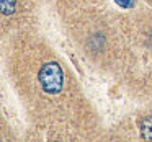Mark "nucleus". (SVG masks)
Instances as JSON below:
<instances>
[{
    "instance_id": "2",
    "label": "nucleus",
    "mask_w": 152,
    "mask_h": 142,
    "mask_svg": "<svg viewBox=\"0 0 152 142\" xmlns=\"http://www.w3.org/2000/svg\"><path fill=\"white\" fill-rule=\"evenodd\" d=\"M139 129H141V135L145 141H152V116H147L141 121L139 124Z\"/></svg>"
},
{
    "instance_id": "3",
    "label": "nucleus",
    "mask_w": 152,
    "mask_h": 142,
    "mask_svg": "<svg viewBox=\"0 0 152 142\" xmlns=\"http://www.w3.org/2000/svg\"><path fill=\"white\" fill-rule=\"evenodd\" d=\"M15 5L17 0H2V12L5 15H12L15 12Z\"/></svg>"
},
{
    "instance_id": "1",
    "label": "nucleus",
    "mask_w": 152,
    "mask_h": 142,
    "mask_svg": "<svg viewBox=\"0 0 152 142\" xmlns=\"http://www.w3.org/2000/svg\"><path fill=\"white\" fill-rule=\"evenodd\" d=\"M38 79H39V83L43 87L44 92L48 93H59L62 90L64 85V72L62 67L57 62L51 60V62H46L43 67L39 69V74H38Z\"/></svg>"
},
{
    "instance_id": "4",
    "label": "nucleus",
    "mask_w": 152,
    "mask_h": 142,
    "mask_svg": "<svg viewBox=\"0 0 152 142\" xmlns=\"http://www.w3.org/2000/svg\"><path fill=\"white\" fill-rule=\"evenodd\" d=\"M115 2L119 5V7H123V8H131V7H134V0H115Z\"/></svg>"
}]
</instances>
